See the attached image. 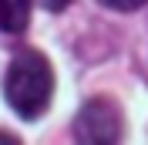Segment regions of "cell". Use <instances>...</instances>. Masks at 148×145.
Masks as SVG:
<instances>
[{"label":"cell","mask_w":148,"mask_h":145,"mask_svg":"<svg viewBox=\"0 0 148 145\" xmlns=\"http://www.w3.org/2000/svg\"><path fill=\"white\" fill-rule=\"evenodd\" d=\"M54 95V68L40 51L24 47L10 57V68L3 74V98L20 118L44 115Z\"/></svg>","instance_id":"obj_1"},{"label":"cell","mask_w":148,"mask_h":145,"mask_svg":"<svg viewBox=\"0 0 148 145\" xmlns=\"http://www.w3.org/2000/svg\"><path fill=\"white\" fill-rule=\"evenodd\" d=\"M125 115L111 98H91L74 115V145H121Z\"/></svg>","instance_id":"obj_2"},{"label":"cell","mask_w":148,"mask_h":145,"mask_svg":"<svg viewBox=\"0 0 148 145\" xmlns=\"http://www.w3.org/2000/svg\"><path fill=\"white\" fill-rule=\"evenodd\" d=\"M30 7H34V0H0V30L20 34L30 24Z\"/></svg>","instance_id":"obj_3"},{"label":"cell","mask_w":148,"mask_h":145,"mask_svg":"<svg viewBox=\"0 0 148 145\" xmlns=\"http://www.w3.org/2000/svg\"><path fill=\"white\" fill-rule=\"evenodd\" d=\"M98 3H104L108 10H121V14H128V10H138L145 0H98Z\"/></svg>","instance_id":"obj_4"},{"label":"cell","mask_w":148,"mask_h":145,"mask_svg":"<svg viewBox=\"0 0 148 145\" xmlns=\"http://www.w3.org/2000/svg\"><path fill=\"white\" fill-rule=\"evenodd\" d=\"M0 145H20V142L10 135V132H0Z\"/></svg>","instance_id":"obj_5"},{"label":"cell","mask_w":148,"mask_h":145,"mask_svg":"<svg viewBox=\"0 0 148 145\" xmlns=\"http://www.w3.org/2000/svg\"><path fill=\"white\" fill-rule=\"evenodd\" d=\"M67 3H71V0H47V7H51V10H64Z\"/></svg>","instance_id":"obj_6"}]
</instances>
